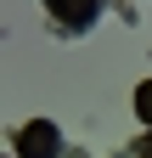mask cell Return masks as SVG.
I'll list each match as a JSON object with an SVG mask.
<instances>
[{
    "instance_id": "cell-2",
    "label": "cell",
    "mask_w": 152,
    "mask_h": 158,
    "mask_svg": "<svg viewBox=\"0 0 152 158\" xmlns=\"http://www.w3.org/2000/svg\"><path fill=\"white\" fill-rule=\"evenodd\" d=\"M45 6L56 11V23H62V28H90V23H96V11H102V0H45Z\"/></svg>"
},
{
    "instance_id": "cell-3",
    "label": "cell",
    "mask_w": 152,
    "mask_h": 158,
    "mask_svg": "<svg viewBox=\"0 0 152 158\" xmlns=\"http://www.w3.org/2000/svg\"><path fill=\"white\" fill-rule=\"evenodd\" d=\"M135 118H141V124H152V79H141V85H135Z\"/></svg>"
},
{
    "instance_id": "cell-1",
    "label": "cell",
    "mask_w": 152,
    "mask_h": 158,
    "mask_svg": "<svg viewBox=\"0 0 152 158\" xmlns=\"http://www.w3.org/2000/svg\"><path fill=\"white\" fill-rule=\"evenodd\" d=\"M56 152H62V130L51 118H34L17 130V158H56Z\"/></svg>"
},
{
    "instance_id": "cell-4",
    "label": "cell",
    "mask_w": 152,
    "mask_h": 158,
    "mask_svg": "<svg viewBox=\"0 0 152 158\" xmlns=\"http://www.w3.org/2000/svg\"><path fill=\"white\" fill-rule=\"evenodd\" d=\"M135 158H152V130H146L141 141H135Z\"/></svg>"
}]
</instances>
